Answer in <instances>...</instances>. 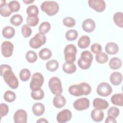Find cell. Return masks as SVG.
<instances>
[{
	"label": "cell",
	"instance_id": "cell-1",
	"mask_svg": "<svg viewBox=\"0 0 123 123\" xmlns=\"http://www.w3.org/2000/svg\"><path fill=\"white\" fill-rule=\"evenodd\" d=\"M0 75L3 77L5 83L12 89H16L19 86L17 78L12 71L11 67L7 64L0 65Z\"/></svg>",
	"mask_w": 123,
	"mask_h": 123
},
{
	"label": "cell",
	"instance_id": "cell-2",
	"mask_svg": "<svg viewBox=\"0 0 123 123\" xmlns=\"http://www.w3.org/2000/svg\"><path fill=\"white\" fill-rule=\"evenodd\" d=\"M68 91L70 94L75 97L88 95L91 92V87L88 83L82 82L78 85L71 86L68 88Z\"/></svg>",
	"mask_w": 123,
	"mask_h": 123
},
{
	"label": "cell",
	"instance_id": "cell-3",
	"mask_svg": "<svg viewBox=\"0 0 123 123\" xmlns=\"http://www.w3.org/2000/svg\"><path fill=\"white\" fill-rule=\"evenodd\" d=\"M41 10L48 15L52 16L55 15L59 10V5L55 1H45L40 5Z\"/></svg>",
	"mask_w": 123,
	"mask_h": 123
},
{
	"label": "cell",
	"instance_id": "cell-4",
	"mask_svg": "<svg viewBox=\"0 0 123 123\" xmlns=\"http://www.w3.org/2000/svg\"><path fill=\"white\" fill-rule=\"evenodd\" d=\"M93 58V55L91 52L88 50L83 51L78 60L77 63L79 67L83 70L88 69L91 66Z\"/></svg>",
	"mask_w": 123,
	"mask_h": 123
},
{
	"label": "cell",
	"instance_id": "cell-5",
	"mask_svg": "<svg viewBox=\"0 0 123 123\" xmlns=\"http://www.w3.org/2000/svg\"><path fill=\"white\" fill-rule=\"evenodd\" d=\"M77 49L75 46L72 44L67 45L64 49V59L68 63H74L76 60Z\"/></svg>",
	"mask_w": 123,
	"mask_h": 123
},
{
	"label": "cell",
	"instance_id": "cell-6",
	"mask_svg": "<svg viewBox=\"0 0 123 123\" xmlns=\"http://www.w3.org/2000/svg\"><path fill=\"white\" fill-rule=\"evenodd\" d=\"M49 87L52 93L54 95L61 94L62 92V87L60 79L56 77H51L49 81Z\"/></svg>",
	"mask_w": 123,
	"mask_h": 123
},
{
	"label": "cell",
	"instance_id": "cell-7",
	"mask_svg": "<svg viewBox=\"0 0 123 123\" xmlns=\"http://www.w3.org/2000/svg\"><path fill=\"white\" fill-rule=\"evenodd\" d=\"M47 38L45 35L40 33L36 34L29 41V44L31 48L37 49L45 44Z\"/></svg>",
	"mask_w": 123,
	"mask_h": 123
},
{
	"label": "cell",
	"instance_id": "cell-8",
	"mask_svg": "<svg viewBox=\"0 0 123 123\" xmlns=\"http://www.w3.org/2000/svg\"><path fill=\"white\" fill-rule=\"evenodd\" d=\"M43 75L40 73H35L31 78V81L30 83V88L32 90H34L39 88L43 86L44 83Z\"/></svg>",
	"mask_w": 123,
	"mask_h": 123
},
{
	"label": "cell",
	"instance_id": "cell-9",
	"mask_svg": "<svg viewBox=\"0 0 123 123\" xmlns=\"http://www.w3.org/2000/svg\"><path fill=\"white\" fill-rule=\"evenodd\" d=\"M112 92V88L110 85L107 82H102L97 86V93L101 97H106L110 96Z\"/></svg>",
	"mask_w": 123,
	"mask_h": 123
},
{
	"label": "cell",
	"instance_id": "cell-10",
	"mask_svg": "<svg viewBox=\"0 0 123 123\" xmlns=\"http://www.w3.org/2000/svg\"><path fill=\"white\" fill-rule=\"evenodd\" d=\"M73 106L75 110L78 111L85 110L89 107L90 101L86 98H81L74 101Z\"/></svg>",
	"mask_w": 123,
	"mask_h": 123
},
{
	"label": "cell",
	"instance_id": "cell-11",
	"mask_svg": "<svg viewBox=\"0 0 123 123\" xmlns=\"http://www.w3.org/2000/svg\"><path fill=\"white\" fill-rule=\"evenodd\" d=\"M88 3L91 8L98 12H103L106 8V3L103 0H89Z\"/></svg>",
	"mask_w": 123,
	"mask_h": 123
},
{
	"label": "cell",
	"instance_id": "cell-12",
	"mask_svg": "<svg viewBox=\"0 0 123 123\" xmlns=\"http://www.w3.org/2000/svg\"><path fill=\"white\" fill-rule=\"evenodd\" d=\"M13 45L10 41H3L1 45V51L2 55L6 58L11 57L12 55Z\"/></svg>",
	"mask_w": 123,
	"mask_h": 123
},
{
	"label": "cell",
	"instance_id": "cell-13",
	"mask_svg": "<svg viewBox=\"0 0 123 123\" xmlns=\"http://www.w3.org/2000/svg\"><path fill=\"white\" fill-rule=\"evenodd\" d=\"M72 117L71 111L68 109H64L57 114L56 119L59 123H64L69 121Z\"/></svg>",
	"mask_w": 123,
	"mask_h": 123
},
{
	"label": "cell",
	"instance_id": "cell-14",
	"mask_svg": "<svg viewBox=\"0 0 123 123\" xmlns=\"http://www.w3.org/2000/svg\"><path fill=\"white\" fill-rule=\"evenodd\" d=\"M27 120L26 111L23 109L17 110L13 115V120L15 123H26Z\"/></svg>",
	"mask_w": 123,
	"mask_h": 123
},
{
	"label": "cell",
	"instance_id": "cell-15",
	"mask_svg": "<svg viewBox=\"0 0 123 123\" xmlns=\"http://www.w3.org/2000/svg\"><path fill=\"white\" fill-rule=\"evenodd\" d=\"M82 27L83 30L85 32L91 33L95 30L96 28V24L93 20L90 18H88L83 21Z\"/></svg>",
	"mask_w": 123,
	"mask_h": 123
},
{
	"label": "cell",
	"instance_id": "cell-16",
	"mask_svg": "<svg viewBox=\"0 0 123 123\" xmlns=\"http://www.w3.org/2000/svg\"><path fill=\"white\" fill-rule=\"evenodd\" d=\"M93 105L95 109L103 110L107 109L109 106V104L106 100L97 98L93 100Z\"/></svg>",
	"mask_w": 123,
	"mask_h": 123
},
{
	"label": "cell",
	"instance_id": "cell-17",
	"mask_svg": "<svg viewBox=\"0 0 123 123\" xmlns=\"http://www.w3.org/2000/svg\"><path fill=\"white\" fill-rule=\"evenodd\" d=\"M110 79L111 83L113 85L119 86L122 82L123 76L121 73L119 72H114L111 74Z\"/></svg>",
	"mask_w": 123,
	"mask_h": 123
},
{
	"label": "cell",
	"instance_id": "cell-18",
	"mask_svg": "<svg viewBox=\"0 0 123 123\" xmlns=\"http://www.w3.org/2000/svg\"><path fill=\"white\" fill-rule=\"evenodd\" d=\"M66 103L65 98L61 94L56 95L53 99V104L57 108L63 107Z\"/></svg>",
	"mask_w": 123,
	"mask_h": 123
},
{
	"label": "cell",
	"instance_id": "cell-19",
	"mask_svg": "<svg viewBox=\"0 0 123 123\" xmlns=\"http://www.w3.org/2000/svg\"><path fill=\"white\" fill-rule=\"evenodd\" d=\"M90 115L92 120L96 122H101L104 117L103 111L102 110L96 109H94L91 111Z\"/></svg>",
	"mask_w": 123,
	"mask_h": 123
},
{
	"label": "cell",
	"instance_id": "cell-20",
	"mask_svg": "<svg viewBox=\"0 0 123 123\" xmlns=\"http://www.w3.org/2000/svg\"><path fill=\"white\" fill-rule=\"evenodd\" d=\"M32 110L35 115L36 116H40L44 113L45 108L42 103L37 102L33 105Z\"/></svg>",
	"mask_w": 123,
	"mask_h": 123
},
{
	"label": "cell",
	"instance_id": "cell-21",
	"mask_svg": "<svg viewBox=\"0 0 123 123\" xmlns=\"http://www.w3.org/2000/svg\"><path fill=\"white\" fill-rule=\"evenodd\" d=\"M106 52L110 55H114L119 51V47L118 45L114 42L108 43L105 46Z\"/></svg>",
	"mask_w": 123,
	"mask_h": 123
},
{
	"label": "cell",
	"instance_id": "cell-22",
	"mask_svg": "<svg viewBox=\"0 0 123 123\" xmlns=\"http://www.w3.org/2000/svg\"><path fill=\"white\" fill-rule=\"evenodd\" d=\"M2 34L4 37L7 39H10L14 37L15 30L12 26H7L3 28L2 30Z\"/></svg>",
	"mask_w": 123,
	"mask_h": 123
},
{
	"label": "cell",
	"instance_id": "cell-23",
	"mask_svg": "<svg viewBox=\"0 0 123 123\" xmlns=\"http://www.w3.org/2000/svg\"><path fill=\"white\" fill-rule=\"evenodd\" d=\"M90 44V38L87 36H83L78 41V47L82 49L87 48Z\"/></svg>",
	"mask_w": 123,
	"mask_h": 123
},
{
	"label": "cell",
	"instance_id": "cell-24",
	"mask_svg": "<svg viewBox=\"0 0 123 123\" xmlns=\"http://www.w3.org/2000/svg\"><path fill=\"white\" fill-rule=\"evenodd\" d=\"M111 103L115 105L123 106V93H117L113 95L111 98Z\"/></svg>",
	"mask_w": 123,
	"mask_h": 123
},
{
	"label": "cell",
	"instance_id": "cell-25",
	"mask_svg": "<svg viewBox=\"0 0 123 123\" xmlns=\"http://www.w3.org/2000/svg\"><path fill=\"white\" fill-rule=\"evenodd\" d=\"M62 69L64 73L67 74H72L75 72L76 67L74 63H68L65 62L62 65Z\"/></svg>",
	"mask_w": 123,
	"mask_h": 123
},
{
	"label": "cell",
	"instance_id": "cell-26",
	"mask_svg": "<svg viewBox=\"0 0 123 123\" xmlns=\"http://www.w3.org/2000/svg\"><path fill=\"white\" fill-rule=\"evenodd\" d=\"M109 66L112 70H117L122 65V60L118 57L111 58L109 62Z\"/></svg>",
	"mask_w": 123,
	"mask_h": 123
},
{
	"label": "cell",
	"instance_id": "cell-27",
	"mask_svg": "<svg viewBox=\"0 0 123 123\" xmlns=\"http://www.w3.org/2000/svg\"><path fill=\"white\" fill-rule=\"evenodd\" d=\"M59 66V62L56 60H51L47 62L46 64V69L50 72H54L56 71Z\"/></svg>",
	"mask_w": 123,
	"mask_h": 123
},
{
	"label": "cell",
	"instance_id": "cell-28",
	"mask_svg": "<svg viewBox=\"0 0 123 123\" xmlns=\"http://www.w3.org/2000/svg\"><path fill=\"white\" fill-rule=\"evenodd\" d=\"M39 58L43 60H47L51 58L52 52L48 48H43L41 49L38 53Z\"/></svg>",
	"mask_w": 123,
	"mask_h": 123
},
{
	"label": "cell",
	"instance_id": "cell-29",
	"mask_svg": "<svg viewBox=\"0 0 123 123\" xmlns=\"http://www.w3.org/2000/svg\"><path fill=\"white\" fill-rule=\"evenodd\" d=\"M114 23L121 28L123 27V13L122 12H116L113 17Z\"/></svg>",
	"mask_w": 123,
	"mask_h": 123
},
{
	"label": "cell",
	"instance_id": "cell-30",
	"mask_svg": "<svg viewBox=\"0 0 123 123\" xmlns=\"http://www.w3.org/2000/svg\"><path fill=\"white\" fill-rule=\"evenodd\" d=\"M31 96L34 100H41L44 97V93L43 90L41 88H39L32 90L31 93Z\"/></svg>",
	"mask_w": 123,
	"mask_h": 123
},
{
	"label": "cell",
	"instance_id": "cell-31",
	"mask_svg": "<svg viewBox=\"0 0 123 123\" xmlns=\"http://www.w3.org/2000/svg\"><path fill=\"white\" fill-rule=\"evenodd\" d=\"M31 77V73L30 71L26 68L22 69L19 73V77L21 80L25 82L29 79Z\"/></svg>",
	"mask_w": 123,
	"mask_h": 123
},
{
	"label": "cell",
	"instance_id": "cell-32",
	"mask_svg": "<svg viewBox=\"0 0 123 123\" xmlns=\"http://www.w3.org/2000/svg\"><path fill=\"white\" fill-rule=\"evenodd\" d=\"M23 21L22 16L19 14L13 15L10 19V23L12 25L17 26L21 25Z\"/></svg>",
	"mask_w": 123,
	"mask_h": 123
},
{
	"label": "cell",
	"instance_id": "cell-33",
	"mask_svg": "<svg viewBox=\"0 0 123 123\" xmlns=\"http://www.w3.org/2000/svg\"><path fill=\"white\" fill-rule=\"evenodd\" d=\"M25 59L29 63H34L37 59V55L34 51H28L25 54Z\"/></svg>",
	"mask_w": 123,
	"mask_h": 123
},
{
	"label": "cell",
	"instance_id": "cell-34",
	"mask_svg": "<svg viewBox=\"0 0 123 123\" xmlns=\"http://www.w3.org/2000/svg\"><path fill=\"white\" fill-rule=\"evenodd\" d=\"M95 57L96 62L100 64L106 63L109 60L108 55L106 53L102 52L97 54Z\"/></svg>",
	"mask_w": 123,
	"mask_h": 123
},
{
	"label": "cell",
	"instance_id": "cell-35",
	"mask_svg": "<svg viewBox=\"0 0 123 123\" xmlns=\"http://www.w3.org/2000/svg\"><path fill=\"white\" fill-rule=\"evenodd\" d=\"M0 15L3 17H8L9 16L12 12L10 11L8 4L5 3L3 5H0Z\"/></svg>",
	"mask_w": 123,
	"mask_h": 123
},
{
	"label": "cell",
	"instance_id": "cell-36",
	"mask_svg": "<svg viewBox=\"0 0 123 123\" xmlns=\"http://www.w3.org/2000/svg\"><path fill=\"white\" fill-rule=\"evenodd\" d=\"M78 36V32L74 29L68 30L65 34V37L69 41H73L75 40Z\"/></svg>",
	"mask_w": 123,
	"mask_h": 123
},
{
	"label": "cell",
	"instance_id": "cell-37",
	"mask_svg": "<svg viewBox=\"0 0 123 123\" xmlns=\"http://www.w3.org/2000/svg\"><path fill=\"white\" fill-rule=\"evenodd\" d=\"M3 98L6 101L8 102H12L16 99V94L13 91L7 90L4 93Z\"/></svg>",
	"mask_w": 123,
	"mask_h": 123
},
{
	"label": "cell",
	"instance_id": "cell-38",
	"mask_svg": "<svg viewBox=\"0 0 123 123\" xmlns=\"http://www.w3.org/2000/svg\"><path fill=\"white\" fill-rule=\"evenodd\" d=\"M51 28V25L48 22H44L42 23L39 26V33L42 34H45L49 32Z\"/></svg>",
	"mask_w": 123,
	"mask_h": 123
},
{
	"label": "cell",
	"instance_id": "cell-39",
	"mask_svg": "<svg viewBox=\"0 0 123 123\" xmlns=\"http://www.w3.org/2000/svg\"><path fill=\"white\" fill-rule=\"evenodd\" d=\"M26 13L28 16H37L39 13L38 9L36 5H31L27 8Z\"/></svg>",
	"mask_w": 123,
	"mask_h": 123
},
{
	"label": "cell",
	"instance_id": "cell-40",
	"mask_svg": "<svg viewBox=\"0 0 123 123\" xmlns=\"http://www.w3.org/2000/svg\"><path fill=\"white\" fill-rule=\"evenodd\" d=\"M8 7L12 12H17L20 9V4L17 0H12L8 3Z\"/></svg>",
	"mask_w": 123,
	"mask_h": 123
},
{
	"label": "cell",
	"instance_id": "cell-41",
	"mask_svg": "<svg viewBox=\"0 0 123 123\" xmlns=\"http://www.w3.org/2000/svg\"><path fill=\"white\" fill-rule=\"evenodd\" d=\"M39 22V18L37 16H28L26 18V23L28 26H36Z\"/></svg>",
	"mask_w": 123,
	"mask_h": 123
},
{
	"label": "cell",
	"instance_id": "cell-42",
	"mask_svg": "<svg viewBox=\"0 0 123 123\" xmlns=\"http://www.w3.org/2000/svg\"><path fill=\"white\" fill-rule=\"evenodd\" d=\"M63 25L68 27H72L75 25L76 22L74 18L71 17H66L63 18L62 21Z\"/></svg>",
	"mask_w": 123,
	"mask_h": 123
},
{
	"label": "cell",
	"instance_id": "cell-43",
	"mask_svg": "<svg viewBox=\"0 0 123 123\" xmlns=\"http://www.w3.org/2000/svg\"><path fill=\"white\" fill-rule=\"evenodd\" d=\"M21 32L23 36L25 37H28L32 34V29L27 25H24L21 28Z\"/></svg>",
	"mask_w": 123,
	"mask_h": 123
},
{
	"label": "cell",
	"instance_id": "cell-44",
	"mask_svg": "<svg viewBox=\"0 0 123 123\" xmlns=\"http://www.w3.org/2000/svg\"><path fill=\"white\" fill-rule=\"evenodd\" d=\"M107 114L108 116H111L116 118L119 116L120 114V110L117 107H111L108 109Z\"/></svg>",
	"mask_w": 123,
	"mask_h": 123
},
{
	"label": "cell",
	"instance_id": "cell-45",
	"mask_svg": "<svg viewBox=\"0 0 123 123\" xmlns=\"http://www.w3.org/2000/svg\"><path fill=\"white\" fill-rule=\"evenodd\" d=\"M9 112V107L5 103H1L0 105V114L1 118L6 116Z\"/></svg>",
	"mask_w": 123,
	"mask_h": 123
},
{
	"label": "cell",
	"instance_id": "cell-46",
	"mask_svg": "<svg viewBox=\"0 0 123 123\" xmlns=\"http://www.w3.org/2000/svg\"><path fill=\"white\" fill-rule=\"evenodd\" d=\"M91 50L95 54H98L102 51V47L98 43H94L90 47Z\"/></svg>",
	"mask_w": 123,
	"mask_h": 123
},
{
	"label": "cell",
	"instance_id": "cell-47",
	"mask_svg": "<svg viewBox=\"0 0 123 123\" xmlns=\"http://www.w3.org/2000/svg\"><path fill=\"white\" fill-rule=\"evenodd\" d=\"M105 123H116L117 121L115 120V118L111 116H108L105 121Z\"/></svg>",
	"mask_w": 123,
	"mask_h": 123
},
{
	"label": "cell",
	"instance_id": "cell-48",
	"mask_svg": "<svg viewBox=\"0 0 123 123\" xmlns=\"http://www.w3.org/2000/svg\"><path fill=\"white\" fill-rule=\"evenodd\" d=\"M37 123H48L49 121L47 120H46V119H45L44 118H40L38 120H37Z\"/></svg>",
	"mask_w": 123,
	"mask_h": 123
},
{
	"label": "cell",
	"instance_id": "cell-49",
	"mask_svg": "<svg viewBox=\"0 0 123 123\" xmlns=\"http://www.w3.org/2000/svg\"><path fill=\"white\" fill-rule=\"evenodd\" d=\"M23 1L26 4H30L31 3H33V2H34V0H23Z\"/></svg>",
	"mask_w": 123,
	"mask_h": 123
}]
</instances>
